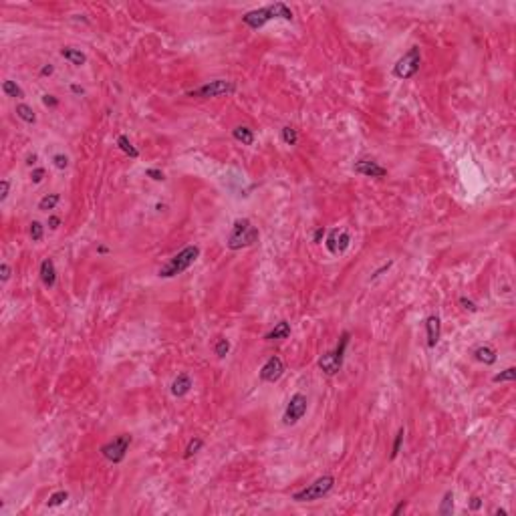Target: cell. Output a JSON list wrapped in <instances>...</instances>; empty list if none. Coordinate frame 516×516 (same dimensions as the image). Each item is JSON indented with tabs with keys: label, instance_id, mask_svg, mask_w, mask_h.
I'll list each match as a JSON object with an SVG mask.
<instances>
[{
	"label": "cell",
	"instance_id": "cell-41",
	"mask_svg": "<svg viewBox=\"0 0 516 516\" xmlns=\"http://www.w3.org/2000/svg\"><path fill=\"white\" fill-rule=\"evenodd\" d=\"M480 506H482L480 496H472L470 498V510H480Z\"/></svg>",
	"mask_w": 516,
	"mask_h": 516
},
{
	"label": "cell",
	"instance_id": "cell-46",
	"mask_svg": "<svg viewBox=\"0 0 516 516\" xmlns=\"http://www.w3.org/2000/svg\"><path fill=\"white\" fill-rule=\"evenodd\" d=\"M26 164H28V166H35V164H37V155H35V153H33V155H28V157H26Z\"/></svg>",
	"mask_w": 516,
	"mask_h": 516
},
{
	"label": "cell",
	"instance_id": "cell-31",
	"mask_svg": "<svg viewBox=\"0 0 516 516\" xmlns=\"http://www.w3.org/2000/svg\"><path fill=\"white\" fill-rule=\"evenodd\" d=\"M403 436H405L403 427H400V432H397V436H395V441H393V450H391V460H395V458H397V454H400V450H401V444H403Z\"/></svg>",
	"mask_w": 516,
	"mask_h": 516
},
{
	"label": "cell",
	"instance_id": "cell-10",
	"mask_svg": "<svg viewBox=\"0 0 516 516\" xmlns=\"http://www.w3.org/2000/svg\"><path fill=\"white\" fill-rule=\"evenodd\" d=\"M283 373H285V363H283V359L278 357V355L268 357L267 363H264V365L260 367V371H258L260 379H262V381H267V383H274V381H278V379L283 377Z\"/></svg>",
	"mask_w": 516,
	"mask_h": 516
},
{
	"label": "cell",
	"instance_id": "cell-5",
	"mask_svg": "<svg viewBox=\"0 0 516 516\" xmlns=\"http://www.w3.org/2000/svg\"><path fill=\"white\" fill-rule=\"evenodd\" d=\"M333 486H335V478L325 474V476L317 478L313 484H308L306 488L294 492L292 500L294 502H315V500H321L323 496H327L333 490Z\"/></svg>",
	"mask_w": 516,
	"mask_h": 516
},
{
	"label": "cell",
	"instance_id": "cell-4",
	"mask_svg": "<svg viewBox=\"0 0 516 516\" xmlns=\"http://www.w3.org/2000/svg\"><path fill=\"white\" fill-rule=\"evenodd\" d=\"M349 339H351V333L349 331H343L341 337H339V343L335 345L333 351H327L325 355H321L319 359V369L325 373V375H337L341 371L343 367V359H345V351H347V345H349Z\"/></svg>",
	"mask_w": 516,
	"mask_h": 516
},
{
	"label": "cell",
	"instance_id": "cell-22",
	"mask_svg": "<svg viewBox=\"0 0 516 516\" xmlns=\"http://www.w3.org/2000/svg\"><path fill=\"white\" fill-rule=\"evenodd\" d=\"M117 147H119V150H121L125 155H129V157H134V159L139 157V152L134 147V143L129 141L127 135H119V137H117Z\"/></svg>",
	"mask_w": 516,
	"mask_h": 516
},
{
	"label": "cell",
	"instance_id": "cell-1",
	"mask_svg": "<svg viewBox=\"0 0 516 516\" xmlns=\"http://www.w3.org/2000/svg\"><path fill=\"white\" fill-rule=\"evenodd\" d=\"M278 19H281V20H288V22L294 19L292 10L285 2H274V4H268V6L250 10V12H246L244 17H242V22L246 26L252 28V31H258V28H262L267 22L278 20Z\"/></svg>",
	"mask_w": 516,
	"mask_h": 516
},
{
	"label": "cell",
	"instance_id": "cell-13",
	"mask_svg": "<svg viewBox=\"0 0 516 516\" xmlns=\"http://www.w3.org/2000/svg\"><path fill=\"white\" fill-rule=\"evenodd\" d=\"M423 325H425V335H427V347L434 349L440 343V337H441V321L438 315H430Z\"/></svg>",
	"mask_w": 516,
	"mask_h": 516
},
{
	"label": "cell",
	"instance_id": "cell-39",
	"mask_svg": "<svg viewBox=\"0 0 516 516\" xmlns=\"http://www.w3.org/2000/svg\"><path fill=\"white\" fill-rule=\"evenodd\" d=\"M391 264H393V262H391V260H389V262H387V264H383V267H381V268H377V270H375V272H373V274H371V281H375V278H379V276H381V274H383V272H387V270H389V268H391Z\"/></svg>",
	"mask_w": 516,
	"mask_h": 516
},
{
	"label": "cell",
	"instance_id": "cell-32",
	"mask_svg": "<svg viewBox=\"0 0 516 516\" xmlns=\"http://www.w3.org/2000/svg\"><path fill=\"white\" fill-rule=\"evenodd\" d=\"M53 166L57 170H67L69 168V157L65 153H55L53 155Z\"/></svg>",
	"mask_w": 516,
	"mask_h": 516
},
{
	"label": "cell",
	"instance_id": "cell-45",
	"mask_svg": "<svg viewBox=\"0 0 516 516\" xmlns=\"http://www.w3.org/2000/svg\"><path fill=\"white\" fill-rule=\"evenodd\" d=\"M69 89H71V93H75V95H83V93H85V89H83L81 85H77V83H73V85L69 87Z\"/></svg>",
	"mask_w": 516,
	"mask_h": 516
},
{
	"label": "cell",
	"instance_id": "cell-34",
	"mask_svg": "<svg viewBox=\"0 0 516 516\" xmlns=\"http://www.w3.org/2000/svg\"><path fill=\"white\" fill-rule=\"evenodd\" d=\"M45 180V168H35L33 173H31V182L33 184H40Z\"/></svg>",
	"mask_w": 516,
	"mask_h": 516
},
{
	"label": "cell",
	"instance_id": "cell-6",
	"mask_svg": "<svg viewBox=\"0 0 516 516\" xmlns=\"http://www.w3.org/2000/svg\"><path fill=\"white\" fill-rule=\"evenodd\" d=\"M420 67H421V51H420V47H411L400 61L393 65V75L401 81H407L411 77H416Z\"/></svg>",
	"mask_w": 516,
	"mask_h": 516
},
{
	"label": "cell",
	"instance_id": "cell-15",
	"mask_svg": "<svg viewBox=\"0 0 516 516\" xmlns=\"http://www.w3.org/2000/svg\"><path fill=\"white\" fill-rule=\"evenodd\" d=\"M190 389H191V377L188 373H180L172 381V387H170L173 397H184L190 393Z\"/></svg>",
	"mask_w": 516,
	"mask_h": 516
},
{
	"label": "cell",
	"instance_id": "cell-2",
	"mask_svg": "<svg viewBox=\"0 0 516 516\" xmlns=\"http://www.w3.org/2000/svg\"><path fill=\"white\" fill-rule=\"evenodd\" d=\"M198 258H200V246L190 244V246L182 248L178 254H173V256L164 264V267H161V268L157 270V276H159V278H173V276H178V274L186 272V270H188Z\"/></svg>",
	"mask_w": 516,
	"mask_h": 516
},
{
	"label": "cell",
	"instance_id": "cell-17",
	"mask_svg": "<svg viewBox=\"0 0 516 516\" xmlns=\"http://www.w3.org/2000/svg\"><path fill=\"white\" fill-rule=\"evenodd\" d=\"M474 359H476L478 363H484V365H494L496 359H498V353H496V349L490 347V345H482V347H478V349L474 351Z\"/></svg>",
	"mask_w": 516,
	"mask_h": 516
},
{
	"label": "cell",
	"instance_id": "cell-29",
	"mask_svg": "<svg viewBox=\"0 0 516 516\" xmlns=\"http://www.w3.org/2000/svg\"><path fill=\"white\" fill-rule=\"evenodd\" d=\"M28 234H31L33 242H40L42 236H45V226H42L38 220H33L31 222V228H28Z\"/></svg>",
	"mask_w": 516,
	"mask_h": 516
},
{
	"label": "cell",
	"instance_id": "cell-37",
	"mask_svg": "<svg viewBox=\"0 0 516 516\" xmlns=\"http://www.w3.org/2000/svg\"><path fill=\"white\" fill-rule=\"evenodd\" d=\"M460 305L466 308V311H470V313H476V311H478L476 303H474V301H470V299H466V297H460Z\"/></svg>",
	"mask_w": 516,
	"mask_h": 516
},
{
	"label": "cell",
	"instance_id": "cell-21",
	"mask_svg": "<svg viewBox=\"0 0 516 516\" xmlns=\"http://www.w3.org/2000/svg\"><path fill=\"white\" fill-rule=\"evenodd\" d=\"M452 512H454V492L448 490V492L444 494V498H441L440 506H438V514H440V516H450Z\"/></svg>",
	"mask_w": 516,
	"mask_h": 516
},
{
	"label": "cell",
	"instance_id": "cell-44",
	"mask_svg": "<svg viewBox=\"0 0 516 516\" xmlns=\"http://www.w3.org/2000/svg\"><path fill=\"white\" fill-rule=\"evenodd\" d=\"M53 73H55V67H53V65H45V67L40 69V75H42V77H51Z\"/></svg>",
	"mask_w": 516,
	"mask_h": 516
},
{
	"label": "cell",
	"instance_id": "cell-47",
	"mask_svg": "<svg viewBox=\"0 0 516 516\" xmlns=\"http://www.w3.org/2000/svg\"><path fill=\"white\" fill-rule=\"evenodd\" d=\"M494 514H500V516H506L508 512H506L504 508H496V510H494Z\"/></svg>",
	"mask_w": 516,
	"mask_h": 516
},
{
	"label": "cell",
	"instance_id": "cell-12",
	"mask_svg": "<svg viewBox=\"0 0 516 516\" xmlns=\"http://www.w3.org/2000/svg\"><path fill=\"white\" fill-rule=\"evenodd\" d=\"M353 170L361 175H365V178H385L387 175V168L379 166L375 159H359V161H355Z\"/></svg>",
	"mask_w": 516,
	"mask_h": 516
},
{
	"label": "cell",
	"instance_id": "cell-7",
	"mask_svg": "<svg viewBox=\"0 0 516 516\" xmlns=\"http://www.w3.org/2000/svg\"><path fill=\"white\" fill-rule=\"evenodd\" d=\"M236 91V83L228 81V79H214L204 83L198 89L190 91L188 97H198V99H214V97H224V95H232Z\"/></svg>",
	"mask_w": 516,
	"mask_h": 516
},
{
	"label": "cell",
	"instance_id": "cell-3",
	"mask_svg": "<svg viewBox=\"0 0 516 516\" xmlns=\"http://www.w3.org/2000/svg\"><path fill=\"white\" fill-rule=\"evenodd\" d=\"M258 238H260L258 228L250 222L248 218H238V220H234V224H232L226 246L230 250H242V248H248V246L256 244Z\"/></svg>",
	"mask_w": 516,
	"mask_h": 516
},
{
	"label": "cell",
	"instance_id": "cell-30",
	"mask_svg": "<svg viewBox=\"0 0 516 516\" xmlns=\"http://www.w3.org/2000/svg\"><path fill=\"white\" fill-rule=\"evenodd\" d=\"M514 379H516V369H514V367H508V369L500 371V373H496L492 377L494 383H504V381H514Z\"/></svg>",
	"mask_w": 516,
	"mask_h": 516
},
{
	"label": "cell",
	"instance_id": "cell-27",
	"mask_svg": "<svg viewBox=\"0 0 516 516\" xmlns=\"http://www.w3.org/2000/svg\"><path fill=\"white\" fill-rule=\"evenodd\" d=\"M281 137H283V141H285L287 145H297V141H299L297 129H292L290 125H287V127L281 129Z\"/></svg>",
	"mask_w": 516,
	"mask_h": 516
},
{
	"label": "cell",
	"instance_id": "cell-9",
	"mask_svg": "<svg viewBox=\"0 0 516 516\" xmlns=\"http://www.w3.org/2000/svg\"><path fill=\"white\" fill-rule=\"evenodd\" d=\"M306 407H308V400H306V395L305 393H294L290 397V401L285 409V416H283V423L285 425H294L297 421H301L306 414Z\"/></svg>",
	"mask_w": 516,
	"mask_h": 516
},
{
	"label": "cell",
	"instance_id": "cell-16",
	"mask_svg": "<svg viewBox=\"0 0 516 516\" xmlns=\"http://www.w3.org/2000/svg\"><path fill=\"white\" fill-rule=\"evenodd\" d=\"M288 337H290V323L288 321H278L276 325L264 335L267 341H285Z\"/></svg>",
	"mask_w": 516,
	"mask_h": 516
},
{
	"label": "cell",
	"instance_id": "cell-19",
	"mask_svg": "<svg viewBox=\"0 0 516 516\" xmlns=\"http://www.w3.org/2000/svg\"><path fill=\"white\" fill-rule=\"evenodd\" d=\"M232 137L242 145H252L254 143V131L246 125H238V127L232 129Z\"/></svg>",
	"mask_w": 516,
	"mask_h": 516
},
{
	"label": "cell",
	"instance_id": "cell-25",
	"mask_svg": "<svg viewBox=\"0 0 516 516\" xmlns=\"http://www.w3.org/2000/svg\"><path fill=\"white\" fill-rule=\"evenodd\" d=\"M67 500H69V492H67V490H57V492H53V494L49 496L47 506H49V508H57V506L65 504Z\"/></svg>",
	"mask_w": 516,
	"mask_h": 516
},
{
	"label": "cell",
	"instance_id": "cell-38",
	"mask_svg": "<svg viewBox=\"0 0 516 516\" xmlns=\"http://www.w3.org/2000/svg\"><path fill=\"white\" fill-rule=\"evenodd\" d=\"M42 103H45L47 107H51V109H55V107H58V99L55 97V95H42Z\"/></svg>",
	"mask_w": 516,
	"mask_h": 516
},
{
	"label": "cell",
	"instance_id": "cell-28",
	"mask_svg": "<svg viewBox=\"0 0 516 516\" xmlns=\"http://www.w3.org/2000/svg\"><path fill=\"white\" fill-rule=\"evenodd\" d=\"M202 448H204V440H202V438H194V440H190V444H188V448H186V452H184V458H186V460H190L191 456H194V454H198Z\"/></svg>",
	"mask_w": 516,
	"mask_h": 516
},
{
	"label": "cell",
	"instance_id": "cell-40",
	"mask_svg": "<svg viewBox=\"0 0 516 516\" xmlns=\"http://www.w3.org/2000/svg\"><path fill=\"white\" fill-rule=\"evenodd\" d=\"M323 238H325V228H323V226H319V228L315 230V234H313V242H317V244H319Z\"/></svg>",
	"mask_w": 516,
	"mask_h": 516
},
{
	"label": "cell",
	"instance_id": "cell-23",
	"mask_svg": "<svg viewBox=\"0 0 516 516\" xmlns=\"http://www.w3.org/2000/svg\"><path fill=\"white\" fill-rule=\"evenodd\" d=\"M58 202H61V196H58V194H47V196H42V198L38 200V210H40V212L55 210Z\"/></svg>",
	"mask_w": 516,
	"mask_h": 516
},
{
	"label": "cell",
	"instance_id": "cell-35",
	"mask_svg": "<svg viewBox=\"0 0 516 516\" xmlns=\"http://www.w3.org/2000/svg\"><path fill=\"white\" fill-rule=\"evenodd\" d=\"M10 274H12L10 264H6V262L0 264V278H2V283H8L10 281Z\"/></svg>",
	"mask_w": 516,
	"mask_h": 516
},
{
	"label": "cell",
	"instance_id": "cell-48",
	"mask_svg": "<svg viewBox=\"0 0 516 516\" xmlns=\"http://www.w3.org/2000/svg\"><path fill=\"white\" fill-rule=\"evenodd\" d=\"M97 250H99V254H105V252H107V248H105V246H99Z\"/></svg>",
	"mask_w": 516,
	"mask_h": 516
},
{
	"label": "cell",
	"instance_id": "cell-26",
	"mask_svg": "<svg viewBox=\"0 0 516 516\" xmlns=\"http://www.w3.org/2000/svg\"><path fill=\"white\" fill-rule=\"evenodd\" d=\"M214 353H216L220 359H224L228 353H230V341H228L226 337H218V341L214 345Z\"/></svg>",
	"mask_w": 516,
	"mask_h": 516
},
{
	"label": "cell",
	"instance_id": "cell-20",
	"mask_svg": "<svg viewBox=\"0 0 516 516\" xmlns=\"http://www.w3.org/2000/svg\"><path fill=\"white\" fill-rule=\"evenodd\" d=\"M2 91H4L6 97H12V99H22L24 97V91L19 87V83L17 81H10V79L2 81Z\"/></svg>",
	"mask_w": 516,
	"mask_h": 516
},
{
	"label": "cell",
	"instance_id": "cell-42",
	"mask_svg": "<svg viewBox=\"0 0 516 516\" xmlns=\"http://www.w3.org/2000/svg\"><path fill=\"white\" fill-rule=\"evenodd\" d=\"M58 226H61V218H58V216H49V228L57 230Z\"/></svg>",
	"mask_w": 516,
	"mask_h": 516
},
{
	"label": "cell",
	"instance_id": "cell-8",
	"mask_svg": "<svg viewBox=\"0 0 516 516\" xmlns=\"http://www.w3.org/2000/svg\"><path fill=\"white\" fill-rule=\"evenodd\" d=\"M131 446V436L129 434H119L117 438H113L111 441H107L105 446H101V456L111 464H119L125 460V456L129 452Z\"/></svg>",
	"mask_w": 516,
	"mask_h": 516
},
{
	"label": "cell",
	"instance_id": "cell-18",
	"mask_svg": "<svg viewBox=\"0 0 516 516\" xmlns=\"http://www.w3.org/2000/svg\"><path fill=\"white\" fill-rule=\"evenodd\" d=\"M61 57L65 58V61H69L71 65H75V67H83L87 63V55L79 49H73V47H63L61 49Z\"/></svg>",
	"mask_w": 516,
	"mask_h": 516
},
{
	"label": "cell",
	"instance_id": "cell-33",
	"mask_svg": "<svg viewBox=\"0 0 516 516\" xmlns=\"http://www.w3.org/2000/svg\"><path fill=\"white\" fill-rule=\"evenodd\" d=\"M145 175H147V178H152L153 182H164V180H166L164 172L157 170V168H147V170H145Z\"/></svg>",
	"mask_w": 516,
	"mask_h": 516
},
{
	"label": "cell",
	"instance_id": "cell-36",
	"mask_svg": "<svg viewBox=\"0 0 516 516\" xmlns=\"http://www.w3.org/2000/svg\"><path fill=\"white\" fill-rule=\"evenodd\" d=\"M8 194H10V182L2 180V182H0V202H6Z\"/></svg>",
	"mask_w": 516,
	"mask_h": 516
},
{
	"label": "cell",
	"instance_id": "cell-14",
	"mask_svg": "<svg viewBox=\"0 0 516 516\" xmlns=\"http://www.w3.org/2000/svg\"><path fill=\"white\" fill-rule=\"evenodd\" d=\"M38 274H40L42 285H45L47 288H53V287L57 285V268H55L53 258H45V260L40 262V270H38Z\"/></svg>",
	"mask_w": 516,
	"mask_h": 516
},
{
	"label": "cell",
	"instance_id": "cell-43",
	"mask_svg": "<svg viewBox=\"0 0 516 516\" xmlns=\"http://www.w3.org/2000/svg\"><path fill=\"white\" fill-rule=\"evenodd\" d=\"M405 508H407V500H401V502H400V504H397V506L393 508V512H391V514H393V516H397V514H400V512H403Z\"/></svg>",
	"mask_w": 516,
	"mask_h": 516
},
{
	"label": "cell",
	"instance_id": "cell-11",
	"mask_svg": "<svg viewBox=\"0 0 516 516\" xmlns=\"http://www.w3.org/2000/svg\"><path fill=\"white\" fill-rule=\"evenodd\" d=\"M349 244H351L349 232L347 230H339V228H335V230L329 232L327 242H325V246H327V250H329L331 254H343L345 250L349 248Z\"/></svg>",
	"mask_w": 516,
	"mask_h": 516
},
{
	"label": "cell",
	"instance_id": "cell-24",
	"mask_svg": "<svg viewBox=\"0 0 516 516\" xmlns=\"http://www.w3.org/2000/svg\"><path fill=\"white\" fill-rule=\"evenodd\" d=\"M17 117H20L24 123H35L37 121V115H35L33 107L26 105V103H19V105H17Z\"/></svg>",
	"mask_w": 516,
	"mask_h": 516
}]
</instances>
